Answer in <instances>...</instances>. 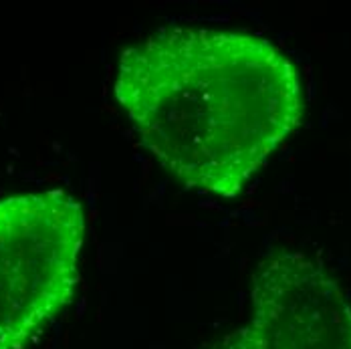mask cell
I'll list each match as a JSON object with an SVG mask.
<instances>
[{"instance_id": "obj_1", "label": "cell", "mask_w": 351, "mask_h": 349, "mask_svg": "<svg viewBox=\"0 0 351 349\" xmlns=\"http://www.w3.org/2000/svg\"><path fill=\"white\" fill-rule=\"evenodd\" d=\"M113 93L168 174L228 200L305 113L295 63L269 38L245 31L160 29L121 51Z\"/></svg>"}, {"instance_id": "obj_2", "label": "cell", "mask_w": 351, "mask_h": 349, "mask_svg": "<svg viewBox=\"0 0 351 349\" xmlns=\"http://www.w3.org/2000/svg\"><path fill=\"white\" fill-rule=\"evenodd\" d=\"M87 220L61 190L0 200V349H27L63 313L79 285Z\"/></svg>"}, {"instance_id": "obj_3", "label": "cell", "mask_w": 351, "mask_h": 349, "mask_svg": "<svg viewBox=\"0 0 351 349\" xmlns=\"http://www.w3.org/2000/svg\"><path fill=\"white\" fill-rule=\"evenodd\" d=\"M248 297V319L208 349H351L350 295L315 256L291 248L265 254Z\"/></svg>"}]
</instances>
